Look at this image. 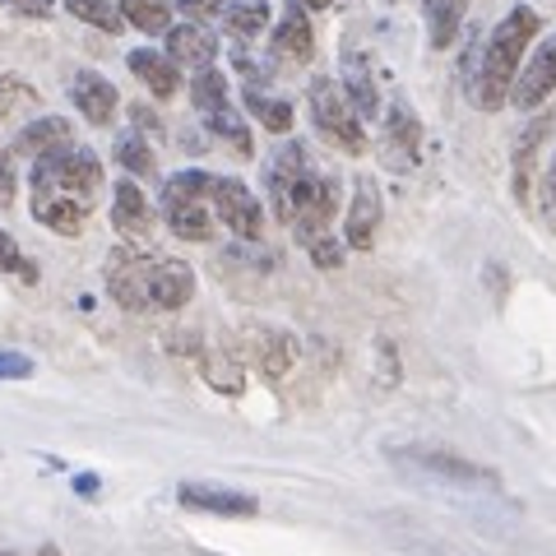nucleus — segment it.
Returning a JSON list of instances; mask_svg holds the SVG:
<instances>
[{
	"label": "nucleus",
	"mask_w": 556,
	"mask_h": 556,
	"mask_svg": "<svg viewBox=\"0 0 556 556\" xmlns=\"http://www.w3.org/2000/svg\"><path fill=\"white\" fill-rule=\"evenodd\" d=\"M98 195H102V159L89 144H79V139H70V144L51 149L33 163L28 204H33V218L47 232L79 237L89 228Z\"/></svg>",
	"instance_id": "f257e3e1"
},
{
	"label": "nucleus",
	"mask_w": 556,
	"mask_h": 556,
	"mask_svg": "<svg viewBox=\"0 0 556 556\" xmlns=\"http://www.w3.org/2000/svg\"><path fill=\"white\" fill-rule=\"evenodd\" d=\"M533 33H538V14L529 5H515L506 20L492 28V38L482 47V61L473 70V102L482 112H496L510 102V89L519 79V65L529 56Z\"/></svg>",
	"instance_id": "f03ea898"
},
{
	"label": "nucleus",
	"mask_w": 556,
	"mask_h": 556,
	"mask_svg": "<svg viewBox=\"0 0 556 556\" xmlns=\"http://www.w3.org/2000/svg\"><path fill=\"white\" fill-rule=\"evenodd\" d=\"M278 218H283L292 228V237L311 251L316 241L329 237V228H334V218H339V181L329 177V172L311 167L306 177L292 186V195L278 204Z\"/></svg>",
	"instance_id": "7ed1b4c3"
},
{
	"label": "nucleus",
	"mask_w": 556,
	"mask_h": 556,
	"mask_svg": "<svg viewBox=\"0 0 556 556\" xmlns=\"http://www.w3.org/2000/svg\"><path fill=\"white\" fill-rule=\"evenodd\" d=\"M306 108H311V121H316V130H320L339 153H362V149H367V130H362V116H357V108L348 102V93L339 89L334 79H311Z\"/></svg>",
	"instance_id": "20e7f679"
},
{
	"label": "nucleus",
	"mask_w": 556,
	"mask_h": 556,
	"mask_svg": "<svg viewBox=\"0 0 556 556\" xmlns=\"http://www.w3.org/2000/svg\"><path fill=\"white\" fill-rule=\"evenodd\" d=\"M394 464L413 468V473H427L437 482H455V486H482V492H496L501 478L492 468H482L473 459L455 455V450H437V445H404V450H390Z\"/></svg>",
	"instance_id": "39448f33"
},
{
	"label": "nucleus",
	"mask_w": 556,
	"mask_h": 556,
	"mask_svg": "<svg viewBox=\"0 0 556 556\" xmlns=\"http://www.w3.org/2000/svg\"><path fill=\"white\" fill-rule=\"evenodd\" d=\"M149 269H153V255L135 251V247H116L108 255V292L121 311H149Z\"/></svg>",
	"instance_id": "423d86ee"
},
{
	"label": "nucleus",
	"mask_w": 556,
	"mask_h": 556,
	"mask_svg": "<svg viewBox=\"0 0 556 556\" xmlns=\"http://www.w3.org/2000/svg\"><path fill=\"white\" fill-rule=\"evenodd\" d=\"M208 200H214V218L223 223V228L237 232L241 241H260V232H265V208H260V200L251 195L247 181L218 177Z\"/></svg>",
	"instance_id": "0eeeda50"
},
{
	"label": "nucleus",
	"mask_w": 556,
	"mask_h": 556,
	"mask_svg": "<svg viewBox=\"0 0 556 556\" xmlns=\"http://www.w3.org/2000/svg\"><path fill=\"white\" fill-rule=\"evenodd\" d=\"M552 93H556V33L547 42H538L533 56H525V65H519V79L510 89V108L538 112Z\"/></svg>",
	"instance_id": "6e6552de"
},
{
	"label": "nucleus",
	"mask_w": 556,
	"mask_h": 556,
	"mask_svg": "<svg viewBox=\"0 0 556 556\" xmlns=\"http://www.w3.org/2000/svg\"><path fill=\"white\" fill-rule=\"evenodd\" d=\"M380 163L390 172H413L417 153H422V121H417L404 102H394L386 112V126H380Z\"/></svg>",
	"instance_id": "1a4fd4ad"
},
{
	"label": "nucleus",
	"mask_w": 556,
	"mask_h": 556,
	"mask_svg": "<svg viewBox=\"0 0 556 556\" xmlns=\"http://www.w3.org/2000/svg\"><path fill=\"white\" fill-rule=\"evenodd\" d=\"M376 232H380V186L371 177H357L353 200H348V214H343V241H348V251H371L376 247Z\"/></svg>",
	"instance_id": "9d476101"
},
{
	"label": "nucleus",
	"mask_w": 556,
	"mask_h": 556,
	"mask_svg": "<svg viewBox=\"0 0 556 556\" xmlns=\"http://www.w3.org/2000/svg\"><path fill=\"white\" fill-rule=\"evenodd\" d=\"M177 501L186 510H200V515H223V519H247L260 510V501L247 492H232V486H214V482H181L177 486Z\"/></svg>",
	"instance_id": "9b49d317"
},
{
	"label": "nucleus",
	"mask_w": 556,
	"mask_h": 556,
	"mask_svg": "<svg viewBox=\"0 0 556 556\" xmlns=\"http://www.w3.org/2000/svg\"><path fill=\"white\" fill-rule=\"evenodd\" d=\"M195 298V269L186 260H153L149 269V311H181Z\"/></svg>",
	"instance_id": "f8f14e48"
},
{
	"label": "nucleus",
	"mask_w": 556,
	"mask_h": 556,
	"mask_svg": "<svg viewBox=\"0 0 556 556\" xmlns=\"http://www.w3.org/2000/svg\"><path fill=\"white\" fill-rule=\"evenodd\" d=\"M251 362H255V371L269 380V386H278V380H288L292 371V362H298V343H292L283 329H269V325H255L251 334Z\"/></svg>",
	"instance_id": "ddd939ff"
},
{
	"label": "nucleus",
	"mask_w": 556,
	"mask_h": 556,
	"mask_svg": "<svg viewBox=\"0 0 556 556\" xmlns=\"http://www.w3.org/2000/svg\"><path fill=\"white\" fill-rule=\"evenodd\" d=\"M153 204L144 200V190L135 181H116L112 186V228L126 241H149L153 237Z\"/></svg>",
	"instance_id": "4468645a"
},
{
	"label": "nucleus",
	"mask_w": 556,
	"mask_h": 556,
	"mask_svg": "<svg viewBox=\"0 0 556 556\" xmlns=\"http://www.w3.org/2000/svg\"><path fill=\"white\" fill-rule=\"evenodd\" d=\"M70 102L79 108V116L89 121V126H108V121L116 116V84L102 79L98 70H79L75 79H70Z\"/></svg>",
	"instance_id": "2eb2a0df"
},
{
	"label": "nucleus",
	"mask_w": 556,
	"mask_h": 556,
	"mask_svg": "<svg viewBox=\"0 0 556 556\" xmlns=\"http://www.w3.org/2000/svg\"><path fill=\"white\" fill-rule=\"evenodd\" d=\"M311 56H316V33H311V20L302 5L283 10V20H278L274 28V61H288V65H306Z\"/></svg>",
	"instance_id": "dca6fc26"
},
{
	"label": "nucleus",
	"mask_w": 556,
	"mask_h": 556,
	"mask_svg": "<svg viewBox=\"0 0 556 556\" xmlns=\"http://www.w3.org/2000/svg\"><path fill=\"white\" fill-rule=\"evenodd\" d=\"M167 56L177 65H190V70H214V56H218V38L214 28L204 24H177L167 33Z\"/></svg>",
	"instance_id": "f3484780"
},
{
	"label": "nucleus",
	"mask_w": 556,
	"mask_h": 556,
	"mask_svg": "<svg viewBox=\"0 0 556 556\" xmlns=\"http://www.w3.org/2000/svg\"><path fill=\"white\" fill-rule=\"evenodd\" d=\"M214 181H218V177H208V172H200V167L167 177V181H163V195H159L163 218H167V214H181V208H200V204H208V195H214Z\"/></svg>",
	"instance_id": "a211bd4d"
},
{
	"label": "nucleus",
	"mask_w": 556,
	"mask_h": 556,
	"mask_svg": "<svg viewBox=\"0 0 556 556\" xmlns=\"http://www.w3.org/2000/svg\"><path fill=\"white\" fill-rule=\"evenodd\" d=\"M130 75L139 84H149L153 98H177V84H181V65L167 56V51H130Z\"/></svg>",
	"instance_id": "6ab92c4d"
},
{
	"label": "nucleus",
	"mask_w": 556,
	"mask_h": 556,
	"mask_svg": "<svg viewBox=\"0 0 556 556\" xmlns=\"http://www.w3.org/2000/svg\"><path fill=\"white\" fill-rule=\"evenodd\" d=\"M70 139H75V126H70L65 116H38L33 126L20 130V139H14L10 153L14 159H42V153L70 144Z\"/></svg>",
	"instance_id": "aec40b11"
},
{
	"label": "nucleus",
	"mask_w": 556,
	"mask_h": 556,
	"mask_svg": "<svg viewBox=\"0 0 556 556\" xmlns=\"http://www.w3.org/2000/svg\"><path fill=\"white\" fill-rule=\"evenodd\" d=\"M422 14H427V42L445 51V47H455V38L464 33L468 0H422Z\"/></svg>",
	"instance_id": "412c9836"
},
{
	"label": "nucleus",
	"mask_w": 556,
	"mask_h": 556,
	"mask_svg": "<svg viewBox=\"0 0 556 556\" xmlns=\"http://www.w3.org/2000/svg\"><path fill=\"white\" fill-rule=\"evenodd\" d=\"M200 376L228 399H237L241 390H247V362H241L232 348H208V353L200 357Z\"/></svg>",
	"instance_id": "4be33fe9"
},
{
	"label": "nucleus",
	"mask_w": 556,
	"mask_h": 556,
	"mask_svg": "<svg viewBox=\"0 0 556 556\" xmlns=\"http://www.w3.org/2000/svg\"><path fill=\"white\" fill-rule=\"evenodd\" d=\"M547 130H552V121H547V116H538V121H529V126L519 130V139H515V195H519V204H529L533 159H538V149H543Z\"/></svg>",
	"instance_id": "5701e85b"
},
{
	"label": "nucleus",
	"mask_w": 556,
	"mask_h": 556,
	"mask_svg": "<svg viewBox=\"0 0 556 556\" xmlns=\"http://www.w3.org/2000/svg\"><path fill=\"white\" fill-rule=\"evenodd\" d=\"M121 20H126V28L149 33V38H167L172 33V0H121Z\"/></svg>",
	"instance_id": "b1692460"
},
{
	"label": "nucleus",
	"mask_w": 556,
	"mask_h": 556,
	"mask_svg": "<svg viewBox=\"0 0 556 556\" xmlns=\"http://www.w3.org/2000/svg\"><path fill=\"white\" fill-rule=\"evenodd\" d=\"M247 112H251L269 135H288V130H292V102L265 93L260 84H247Z\"/></svg>",
	"instance_id": "393cba45"
},
{
	"label": "nucleus",
	"mask_w": 556,
	"mask_h": 556,
	"mask_svg": "<svg viewBox=\"0 0 556 556\" xmlns=\"http://www.w3.org/2000/svg\"><path fill=\"white\" fill-rule=\"evenodd\" d=\"M116 163L130 172V177H159V153L144 135H121L116 139Z\"/></svg>",
	"instance_id": "a878e982"
},
{
	"label": "nucleus",
	"mask_w": 556,
	"mask_h": 556,
	"mask_svg": "<svg viewBox=\"0 0 556 556\" xmlns=\"http://www.w3.org/2000/svg\"><path fill=\"white\" fill-rule=\"evenodd\" d=\"M190 98H195V112H200V116L218 112V108H232V98H228V79H223L218 70H200L195 84H190Z\"/></svg>",
	"instance_id": "bb28decb"
},
{
	"label": "nucleus",
	"mask_w": 556,
	"mask_h": 556,
	"mask_svg": "<svg viewBox=\"0 0 556 556\" xmlns=\"http://www.w3.org/2000/svg\"><path fill=\"white\" fill-rule=\"evenodd\" d=\"M65 14H75V20L93 24L102 33H126V20H121V10L108 5V0H65Z\"/></svg>",
	"instance_id": "cd10ccee"
},
{
	"label": "nucleus",
	"mask_w": 556,
	"mask_h": 556,
	"mask_svg": "<svg viewBox=\"0 0 556 556\" xmlns=\"http://www.w3.org/2000/svg\"><path fill=\"white\" fill-rule=\"evenodd\" d=\"M223 24L232 28V38H237V42H255L260 33L269 28V10L260 5V0H255V5H232L228 14H223Z\"/></svg>",
	"instance_id": "c85d7f7f"
},
{
	"label": "nucleus",
	"mask_w": 556,
	"mask_h": 556,
	"mask_svg": "<svg viewBox=\"0 0 556 556\" xmlns=\"http://www.w3.org/2000/svg\"><path fill=\"white\" fill-rule=\"evenodd\" d=\"M214 214H208V204L200 208H181V214H167V228L177 232L181 241H214Z\"/></svg>",
	"instance_id": "c756f323"
},
{
	"label": "nucleus",
	"mask_w": 556,
	"mask_h": 556,
	"mask_svg": "<svg viewBox=\"0 0 556 556\" xmlns=\"http://www.w3.org/2000/svg\"><path fill=\"white\" fill-rule=\"evenodd\" d=\"M204 126L214 130L218 139H228V144L237 149V153H251L255 144H251V130H247V121H241L232 108H218V112H208L204 116Z\"/></svg>",
	"instance_id": "7c9ffc66"
},
{
	"label": "nucleus",
	"mask_w": 556,
	"mask_h": 556,
	"mask_svg": "<svg viewBox=\"0 0 556 556\" xmlns=\"http://www.w3.org/2000/svg\"><path fill=\"white\" fill-rule=\"evenodd\" d=\"M24 102H38V89L33 84H24L20 75H0V116L24 108Z\"/></svg>",
	"instance_id": "2f4dec72"
},
{
	"label": "nucleus",
	"mask_w": 556,
	"mask_h": 556,
	"mask_svg": "<svg viewBox=\"0 0 556 556\" xmlns=\"http://www.w3.org/2000/svg\"><path fill=\"white\" fill-rule=\"evenodd\" d=\"M0 274H24V278H33V265L20 255V241H14L10 232H0Z\"/></svg>",
	"instance_id": "473e14b6"
},
{
	"label": "nucleus",
	"mask_w": 556,
	"mask_h": 556,
	"mask_svg": "<svg viewBox=\"0 0 556 556\" xmlns=\"http://www.w3.org/2000/svg\"><path fill=\"white\" fill-rule=\"evenodd\" d=\"M232 0H181V14H190V24H204L214 14H228Z\"/></svg>",
	"instance_id": "72a5a7b5"
},
{
	"label": "nucleus",
	"mask_w": 556,
	"mask_h": 556,
	"mask_svg": "<svg viewBox=\"0 0 556 556\" xmlns=\"http://www.w3.org/2000/svg\"><path fill=\"white\" fill-rule=\"evenodd\" d=\"M24 376H33V357L0 348V380H24Z\"/></svg>",
	"instance_id": "f704fd0d"
},
{
	"label": "nucleus",
	"mask_w": 556,
	"mask_h": 556,
	"mask_svg": "<svg viewBox=\"0 0 556 556\" xmlns=\"http://www.w3.org/2000/svg\"><path fill=\"white\" fill-rule=\"evenodd\" d=\"M538 204H543V218L556 228V153H552V163L543 172V190H538Z\"/></svg>",
	"instance_id": "c9c22d12"
},
{
	"label": "nucleus",
	"mask_w": 556,
	"mask_h": 556,
	"mask_svg": "<svg viewBox=\"0 0 556 556\" xmlns=\"http://www.w3.org/2000/svg\"><path fill=\"white\" fill-rule=\"evenodd\" d=\"M311 260H316L320 269H339L343 265V247L334 237H325V241H316V247H311Z\"/></svg>",
	"instance_id": "e433bc0d"
},
{
	"label": "nucleus",
	"mask_w": 556,
	"mask_h": 556,
	"mask_svg": "<svg viewBox=\"0 0 556 556\" xmlns=\"http://www.w3.org/2000/svg\"><path fill=\"white\" fill-rule=\"evenodd\" d=\"M14 153H0V208H10L14 204Z\"/></svg>",
	"instance_id": "4c0bfd02"
},
{
	"label": "nucleus",
	"mask_w": 556,
	"mask_h": 556,
	"mask_svg": "<svg viewBox=\"0 0 556 556\" xmlns=\"http://www.w3.org/2000/svg\"><path fill=\"white\" fill-rule=\"evenodd\" d=\"M10 10H20V14H33V20H42V14H51V5L56 0H5Z\"/></svg>",
	"instance_id": "58836bf2"
},
{
	"label": "nucleus",
	"mask_w": 556,
	"mask_h": 556,
	"mask_svg": "<svg viewBox=\"0 0 556 556\" xmlns=\"http://www.w3.org/2000/svg\"><path fill=\"white\" fill-rule=\"evenodd\" d=\"M130 116H135V126L144 130V135H159V116H153V112H144V108H130Z\"/></svg>",
	"instance_id": "ea45409f"
},
{
	"label": "nucleus",
	"mask_w": 556,
	"mask_h": 556,
	"mask_svg": "<svg viewBox=\"0 0 556 556\" xmlns=\"http://www.w3.org/2000/svg\"><path fill=\"white\" fill-rule=\"evenodd\" d=\"M292 5H302V10H325V5H334V0H292Z\"/></svg>",
	"instance_id": "a19ab883"
},
{
	"label": "nucleus",
	"mask_w": 556,
	"mask_h": 556,
	"mask_svg": "<svg viewBox=\"0 0 556 556\" xmlns=\"http://www.w3.org/2000/svg\"><path fill=\"white\" fill-rule=\"evenodd\" d=\"M42 556H56V552H51V547H47V552H42Z\"/></svg>",
	"instance_id": "79ce46f5"
},
{
	"label": "nucleus",
	"mask_w": 556,
	"mask_h": 556,
	"mask_svg": "<svg viewBox=\"0 0 556 556\" xmlns=\"http://www.w3.org/2000/svg\"><path fill=\"white\" fill-rule=\"evenodd\" d=\"M386 5H394V0H386Z\"/></svg>",
	"instance_id": "37998d69"
}]
</instances>
